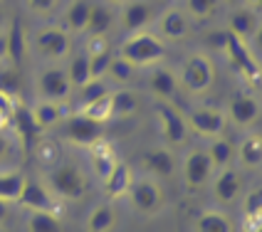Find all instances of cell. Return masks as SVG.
Here are the masks:
<instances>
[{"instance_id":"obj_1","label":"cell","mask_w":262,"mask_h":232,"mask_svg":"<svg viewBox=\"0 0 262 232\" xmlns=\"http://www.w3.org/2000/svg\"><path fill=\"white\" fill-rule=\"evenodd\" d=\"M117 55L134 64L136 69H146V67L151 69L166 57V42L151 30H139V32H129L121 40Z\"/></svg>"},{"instance_id":"obj_2","label":"cell","mask_w":262,"mask_h":232,"mask_svg":"<svg viewBox=\"0 0 262 232\" xmlns=\"http://www.w3.org/2000/svg\"><path fill=\"white\" fill-rule=\"evenodd\" d=\"M30 52L45 64H64L72 55V35L62 25H42L30 35Z\"/></svg>"},{"instance_id":"obj_3","label":"cell","mask_w":262,"mask_h":232,"mask_svg":"<svg viewBox=\"0 0 262 232\" xmlns=\"http://www.w3.org/2000/svg\"><path fill=\"white\" fill-rule=\"evenodd\" d=\"M178 87L190 97H201L210 91L215 82V64L205 52H190L178 69Z\"/></svg>"},{"instance_id":"obj_4","label":"cell","mask_w":262,"mask_h":232,"mask_svg":"<svg viewBox=\"0 0 262 232\" xmlns=\"http://www.w3.org/2000/svg\"><path fill=\"white\" fill-rule=\"evenodd\" d=\"M45 185L57 200H82L87 193V175L77 163H55L45 175Z\"/></svg>"},{"instance_id":"obj_5","label":"cell","mask_w":262,"mask_h":232,"mask_svg":"<svg viewBox=\"0 0 262 232\" xmlns=\"http://www.w3.org/2000/svg\"><path fill=\"white\" fill-rule=\"evenodd\" d=\"M72 84L67 79L64 64H45L42 69H37L35 77V94L37 99H47V102L64 104L72 97Z\"/></svg>"},{"instance_id":"obj_6","label":"cell","mask_w":262,"mask_h":232,"mask_svg":"<svg viewBox=\"0 0 262 232\" xmlns=\"http://www.w3.org/2000/svg\"><path fill=\"white\" fill-rule=\"evenodd\" d=\"M154 114H156V121H159L163 144L168 148H178V146H183L188 141L190 131L188 124H186V116L173 102H154Z\"/></svg>"},{"instance_id":"obj_7","label":"cell","mask_w":262,"mask_h":232,"mask_svg":"<svg viewBox=\"0 0 262 232\" xmlns=\"http://www.w3.org/2000/svg\"><path fill=\"white\" fill-rule=\"evenodd\" d=\"M186 124H188V131L195 133V136H203V138H215V136H223L225 133V126H228V119H225V111L223 109H215V106H193L186 111Z\"/></svg>"},{"instance_id":"obj_8","label":"cell","mask_w":262,"mask_h":232,"mask_svg":"<svg viewBox=\"0 0 262 232\" xmlns=\"http://www.w3.org/2000/svg\"><path fill=\"white\" fill-rule=\"evenodd\" d=\"M59 126H62L64 138H67L70 144L79 146V148H89L94 141L104 138V124H97V121L87 119V116L79 114V111L67 114Z\"/></svg>"},{"instance_id":"obj_9","label":"cell","mask_w":262,"mask_h":232,"mask_svg":"<svg viewBox=\"0 0 262 232\" xmlns=\"http://www.w3.org/2000/svg\"><path fill=\"white\" fill-rule=\"evenodd\" d=\"M129 203L136 213L141 215H154L159 213L161 205H163V188L156 178H139V180H131L129 188Z\"/></svg>"},{"instance_id":"obj_10","label":"cell","mask_w":262,"mask_h":232,"mask_svg":"<svg viewBox=\"0 0 262 232\" xmlns=\"http://www.w3.org/2000/svg\"><path fill=\"white\" fill-rule=\"evenodd\" d=\"M156 5L154 0H126L121 8H117V28H121L126 35L146 30L156 20Z\"/></svg>"},{"instance_id":"obj_11","label":"cell","mask_w":262,"mask_h":232,"mask_svg":"<svg viewBox=\"0 0 262 232\" xmlns=\"http://www.w3.org/2000/svg\"><path fill=\"white\" fill-rule=\"evenodd\" d=\"M213 173H215V168H213V163H210V158H208L205 148H190L188 153L183 156V160H181V175H183V183L193 190L208 185L210 178H213Z\"/></svg>"},{"instance_id":"obj_12","label":"cell","mask_w":262,"mask_h":232,"mask_svg":"<svg viewBox=\"0 0 262 232\" xmlns=\"http://www.w3.org/2000/svg\"><path fill=\"white\" fill-rule=\"evenodd\" d=\"M156 35L163 42H181L190 35V17L183 8L168 5L156 15Z\"/></svg>"},{"instance_id":"obj_13","label":"cell","mask_w":262,"mask_h":232,"mask_svg":"<svg viewBox=\"0 0 262 232\" xmlns=\"http://www.w3.org/2000/svg\"><path fill=\"white\" fill-rule=\"evenodd\" d=\"M15 203L23 205L30 213H55L57 215V207H59V200L52 195V190L45 185V180L40 183L35 178H25L23 190H20Z\"/></svg>"},{"instance_id":"obj_14","label":"cell","mask_w":262,"mask_h":232,"mask_svg":"<svg viewBox=\"0 0 262 232\" xmlns=\"http://www.w3.org/2000/svg\"><path fill=\"white\" fill-rule=\"evenodd\" d=\"M146 89L156 102H173V97L178 94V74L173 67L166 64H156L151 67V72L146 77Z\"/></svg>"},{"instance_id":"obj_15","label":"cell","mask_w":262,"mask_h":232,"mask_svg":"<svg viewBox=\"0 0 262 232\" xmlns=\"http://www.w3.org/2000/svg\"><path fill=\"white\" fill-rule=\"evenodd\" d=\"M225 119L233 124L235 129H250L260 121V99H255L252 94H240L228 102Z\"/></svg>"},{"instance_id":"obj_16","label":"cell","mask_w":262,"mask_h":232,"mask_svg":"<svg viewBox=\"0 0 262 232\" xmlns=\"http://www.w3.org/2000/svg\"><path fill=\"white\" fill-rule=\"evenodd\" d=\"M223 52L228 55V59L233 62V67L243 74V77H250V79L260 77V62H257V57L252 55V50L248 47V42L237 40L235 35L228 32V40H225Z\"/></svg>"},{"instance_id":"obj_17","label":"cell","mask_w":262,"mask_h":232,"mask_svg":"<svg viewBox=\"0 0 262 232\" xmlns=\"http://www.w3.org/2000/svg\"><path fill=\"white\" fill-rule=\"evenodd\" d=\"M225 30H228L230 35H235L237 40L250 42V40L260 37V13L250 10L245 5L233 8V10H230V17H228V28Z\"/></svg>"},{"instance_id":"obj_18","label":"cell","mask_w":262,"mask_h":232,"mask_svg":"<svg viewBox=\"0 0 262 232\" xmlns=\"http://www.w3.org/2000/svg\"><path fill=\"white\" fill-rule=\"evenodd\" d=\"M141 166L151 178H173L176 175V156L168 146H154L144 151L141 156Z\"/></svg>"},{"instance_id":"obj_19","label":"cell","mask_w":262,"mask_h":232,"mask_svg":"<svg viewBox=\"0 0 262 232\" xmlns=\"http://www.w3.org/2000/svg\"><path fill=\"white\" fill-rule=\"evenodd\" d=\"M243 193V178L237 173V168L228 166V168H220L215 180H213V195L215 200L223 205H230L240 198Z\"/></svg>"},{"instance_id":"obj_20","label":"cell","mask_w":262,"mask_h":232,"mask_svg":"<svg viewBox=\"0 0 262 232\" xmlns=\"http://www.w3.org/2000/svg\"><path fill=\"white\" fill-rule=\"evenodd\" d=\"M117 28V10L106 3H97L92 5V15H89V22H87V30L84 35L87 37H109V32Z\"/></svg>"},{"instance_id":"obj_21","label":"cell","mask_w":262,"mask_h":232,"mask_svg":"<svg viewBox=\"0 0 262 232\" xmlns=\"http://www.w3.org/2000/svg\"><path fill=\"white\" fill-rule=\"evenodd\" d=\"M92 5H94V0H70L67 8L62 10V22L59 25L70 35H84L89 15H92Z\"/></svg>"},{"instance_id":"obj_22","label":"cell","mask_w":262,"mask_h":232,"mask_svg":"<svg viewBox=\"0 0 262 232\" xmlns=\"http://www.w3.org/2000/svg\"><path fill=\"white\" fill-rule=\"evenodd\" d=\"M5 40H8V62H13L17 64L20 59L28 57L30 52V35L25 25L13 17V20H8V28H5Z\"/></svg>"},{"instance_id":"obj_23","label":"cell","mask_w":262,"mask_h":232,"mask_svg":"<svg viewBox=\"0 0 262 232\" xmlns=\"http://www.w3.org/2000/svg\"><path fill=\"white\" fill-rule=\"evenodd\" d=\"M30 114H32V121L37 124L40 131H50L59 126L64 121V104H57V102H47V99H37V102L30 106Z\"/></svg>"},{"instance_id":"obj_24","label":"cell","mask_w":262,"mask_h":232,"mask_svg":"<svg viewBox=\"0 0 262 232\" xmlns=\"http://www.w3.org/2000/svg\"><path fill=\"white\" fill-rule=\"evenodd\" d=\"M131 180H134V175H131V168L124 163V160H117V166L109 171V175L102 180V190L104 195L109 198V200H119V198H124L131 188Z\"/></svg>"},{"instance_id":"obj_25","label":"cell","mask_w":262,"mask_h":232,"mask_svg":"<svg viewBox=\"0 0 262 232\" xmlns=\"http://www.w3.org/2000/svg\"><path fill=\"white\" fill-rule=\"evenodd\" d=\"M89 151V163H92V171L94 175H99V178H106L109 171L117 166V151H114V146L109 144L106 138H99V141H94V144L87 148Z\"/></svg>"},{"instance_id":"obj_26","label":"cell","mask_w":262,"mask_h":232,"mask_svg":"<svg viewBox=\"0 0 262 232\" xmlns=\"http://www.w3.org/2000/svg\"><path fill=\"white\" fill-rule=\"evenodd\" d=\"M10 121H13L15 133H17V138H20L23 146H30L32 141H37L40 133H42V131L37 129V124L32 121L30 106H23L20 102L15 104V111H13V116H10Z\"/></svg>"},{"instance_id":"obj_27","label":"cell","mask_w":262,"mask_h":232,"mask_svg":"<svg viewBox=\"0 0 262 232\" xmlns=\"http://www.w3.org/2000/svg\"><path fill=\"white\" fill-rule=\"evenodd\" d=\"M112 97V119H129L139 111V94L129 87H117L109 91Z\"/></svg>"},{"instance_id":"obj_28","label":"cell","mask_w":262,"mask_h":232,"mask_svg":"<svg viewBox=\"0 0 262 232\" xmlns=\"http://www.w3.org/2000/svg\"><path fill=\"white\" fill-rule=\"evenodd\" d=\"M64 72H67V79L72 89H82L87 82H92V72H89V55L87 52H77V55H70L67 62H64Z\"/></svg>"},{"instance_id":"obj_29","label":"cell","mask_w":262,"mask_h":232,"mask_svg":"<svg viewBox=\"0 0 262 232\" xmlns=\"http://www.w3.org/2000/svg\"><path fill=\"white\" fill-rule=\"evenodd\" d=\"M205 153H208V158L213 163V168L220 171V168H228V166H233L235 160V144L230 138H225V136H215V138H210V144L205 148Z\"/></svg>"},{"instance_id":"obj_30","label":"cell","mask_w":262,"mask_h":232,"mask_svg":"<svg viewBox=\"0 0 262 232\" xmlns=\"http://www.w3.org/2000/svg\"><path fill=\"white\" fill-rule=\"evenodd\" d=\"M193 232H235V225L223 210H205L195 218Z\"/></svg>"},{"instance_id":"obj_31","label":"cell","mask_w":262,"mask_h":232,"mask_svg":"<svg viewBox=\"0 0 262 232\" xmlns=\"http://www.w3.org/2000/svg\"><path fill=\"white\" fill-rule=\"evenodd\" d=\"M114 225H117V210L109 203H99L89 210L87 232H109Z\"/></svg>"},{"instance_id":"obj_32","label":"cell","mask_w":262,"mask_h":232,"mask_svg":"<svg viewBox=\"0 0 262 232\" xmlns=\"http://www.w3.org/2000/svg\"><path fill=\"white\" fill-rule=\"evenodd\" d=\"M235 158L240 160L245 168H260L262 163V141L257 133H250L243 138V144L235 148Z\"/></svg>"},{"instance_id":"obj_33","label":"cell","mask_w":262,"mask_h":232,"mask_svg":"<svg viewBox=\"0 0 262 232\" xmlns=\"http://www.w3.org/2000/svg\"><path fill=\"white\" fill-rule=\"evenodd\" d=\"M136 67L129 64L124 57H119L117 52H114V57L109 62V67H106V74H104V82H112V84H117V87H126L131 79L136 77Z\"/></svg>"},{"instance_id":"obj_34","label":"cell","mask_w":262,"mask_h":232,"mask_svg":"<svg viewBox=\"0 0 262 232\" xmlns=\"http://www.w3.org/2000/svg\"><path fill=\"white\" fill-rule=\"evenodd\" d=\"M25 183V173L23 171H8V168H0V198L15 203L20 190Z\"/></svg>"},{"instance_id":"obj_35","label":"cell","mask_w":262,"mask_h":232,"mask_svg":"<svg viewBox=\"0 0 262 232\" xmlns=\"http://www.w3.org/2000/svg\"><path fill=\"white\" fill-rule=\"evenodd\" d=\"M109 91H112V89H109ZM109 91H106L104 97H99V99H94L92 104H87V106L77 109V111L84 114L87 119H92V121H97V124H106V121L112 119V97H109Z\"/></svg>"},{"instance_id":"obj_36","label":"cell","mask_w":262,"mask_h":232,"mask_svg":"<svg viewBox=\"0 0 262 232\" xmlns=\"http://www.w3.org/2000/svg\"><path fill=\"white\" fill-rule=\"evenodd\" d=\"M28 232H62L59 218L55 213H30L25 220Z\"/></svg>"},{"instance_id":"obj_37","label":"cell","mask_w":262,"mask_h":232,"mask_svg":"<svg viewBox=\"0 0 262 232\" xmlns=\"http://www.w3.org/2000/svg\"><path fill=\"white\" fill-rule=\"evenodd\" d=\"M220 0H186L183 3V10L188 15L190 20H195V22H205V20H210L215 10H218Z\"/></svg>"},{"instance_id":"obj_38","label":"cell","mask_w":262,"mask_h":232,"mask_svg":"<svg viewBox=\"0 0 262 232\" xmlns=\"http://www.w3.org/2000/svg\"><path fill=\"white\" fill-rule=\"evenodd\" d=\"M0 91L17 99V94H20V72H17L15 64H5V62L0 64Z\"/></svg>"},{"instance_id":"obj_39","label":"cell","mask_w":262,"mask_h":232,"mask_svg":"<svg viewBox=\"0 0 262 232\" xmlns=\"http://www.w3.org/2000/svg\"><path fill=\"white\" fill-rule=\"evenodd\" d=\"M109 91V82H104V79H92L87 82L82 89H77V94H79V104H77V109H82V106H87L92 104L94 99H99Z\"/></svg>"},{"instance_id":"obj_40","label":"cell","mask_w":262,"mask_h":232,"mask_svg":"<svg viewBox=\"0 0 262 232\" xmlns=\"http://www.w3.org/2000/svg\"><path fill=\"white\" fill-rule=\"evenodd\" d=\"M59 0H25V8H28L32 15H37V17H47V15H52L57 10Z\"/></svg>"},{"instance_id":"obj_41","label":"cell","mask_w":262,"mask_h":232,"mask_svg":"<svg viewBox=\"0 0 262 232\" xmlns=\"http://www.w3.org/2000/svg\"><path fill=\"white\" fill-rule=\"evenodd\" d=\"M243 210H245L248 218H260V213H262V193L260 190H250L248 195H245Z\"/></svg>"},{"instance_id":"obj_42","label":"cell","mask_w":262,"mask_h":232,"mask_svg":"<svg viewBox=\"0 0 262 232\" xmlns=\"http://www.w3.org/2000/svg\"><path fill=\"white\" fill-rule=\"evenodd\" d=\"M10 156H13V138L5 133V129H0V168H5Z\"/></svg>"},{"instance_id":"obj_43","label":"cell","mask_w":262,"mask_h":232,"mask_svg":"<svg viewBox=\"0 0 262 232\" xmlns=\"http://www.w3.org/2000/svg\"><path fill=\"white\" fill-rule=\"evenodd\" d=\"M15 104H17V99H13V97H8V94L0 91V116H3L5 121H10V116H13V111H15Z\"/></svg>"},{"instance_id":"obj_44","label":"cell","mask_w":262,"mask_h":232,"mask_svg":"<svg viewBox=\"0 0 262 232\" xmlns=\"http://www.w3.org/2000/svg\"><path fill=\"white\" fill-rule=\"evenodd\" d=\"M10 213H13V203H10V200H5V198H0V225H3V222H8Z\"/></svg>"},{"instance_id":"obj_45","label":"cell","mask_w":262,"mask_h":232,"mask_svg":"<svg viewBox=\"0 0 262 232\" xmlns=\"http://www.w3.org/2000/svg\"><path fill=\"white\" fill-rule=\"evenodd\" d=\"M245 232H260V218H248L245 215V225H243Z\"/></svg>"},{"instance_id":"obj_46","label":"cell","mask_w":262,"mask_h":232,"mask_svg":"<svg viewBox=\"0 0 262 232\" xmlns=\"http://www.w3.org/2000/svg\"><path fill=\"white\" fill-rule=\"evenodd\" d=\"M8 62V40H5V30L0 32V64Z\"/></svg>"},{"instance_id":"obj_47","label":"cell","mask_w":262,"mask_h":232,"mask_svg":"<svg viewBox=\"0 0 262 232\" xmlns=\"http://www.w3.org/2000/svg\"><path fill=\"white\" fill-rule=\"evenodd\" d=\"M243 5H245V8H250V10H255V13H260L262 0H243Z\"/></svg>"},{"instance_id":"obj_48","label":"cell","mask_w":262,"mask_h":232,"mask_svg":"<svg viewBox=\"0 0 262 232\" xmlns=\"http://www.w3.org/2000/svg\"><path fill=\"white\" fill-rule=\"evenodd\" d=\"M220 3H225V5L230 8V10H233V8H240V5H243V0H220Z\"/></svg>"},{"instance_id":"obj_49","label":"cell","mask_w":262,"mask_h":232,"mask_svg":"<svg viewBox=\"0 0 262 232\" xmlns=\"http://www.w3.org/2000/svg\"><path fill=\"white\" fill-rule=\"evenodd\" d=\"M5 28H8V17H5V10L0 8V32H3Z\"/></svg>"},{"instance_id":"obj_50","label":"cell","mask_w":262,"mask_h":232,"mask_svg":"<svg viewBox=\"0 0 262 232\" xmlns=\"http://www.w3.org/2000/svg\"><path fill=\"white\" fill-rule=\"evenodd\" d=\"M102 3H106V5H112V8L117 10V8H121V5H124L126 0H102Z\"/></svg>"}]
</instances>
